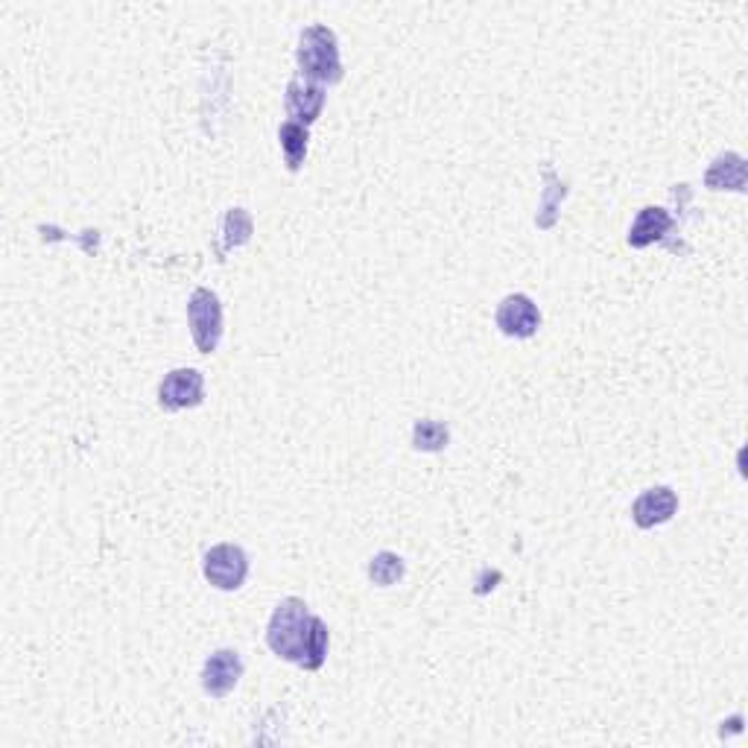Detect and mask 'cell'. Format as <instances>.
<instances>
[{
	"label": "cell",
	"mask_w": 748,
	"mask_h": 748,
	"mask_svg": "<svg viewBox=\"0 0 748 748\" xmlns=\"http://www.w3.org/2000/svg\"><path fill=\"white\" fill-rule=\"evenodd\" d=\"M678 512V495L670 486H655V489H646L644 495L631 503V520L635 527L640 529H655L672 520V515Z\"/></svg>",
	"instance_id": "cell-8"
},
{
	"label": "cell",
	"mask_w": 748,
	"mask_h": 748,
	"mask_svg": "<svg viewBox=\"0 0 748 748\" xmlns=\"http://www.w3.org/2000/svg\"><path fill=\"white\" fill-rule=\"evenodd\" d=\"M705 188L710 190H746V158L740 152H722L705 173Z\"/></svg>",
	"instance_id": "cell-11"
},
{
	"label": "cell",
	"mask_w": 748,
	"mask_h": 748,
	"mask_svg": "<svg viewBox=\"0 0 748 748\" xmlns=\"http://www.w3.org/2000/svg\"><path fill=\"white\" fill-rule=\"evenodd\" d=\"M278 141H281L287 170H290V173H299L301 164H305V156H308V141H310L308 127L285 120V123L278 127Z\"/></svg>",
	"instance_id": "cell-13"
},
{
	"label": "cell",
	"mask_w": 748,
	"mask_h": 748,
	"mask_svg": "<svg viewBox=\"0 0 748 748\" xmlns=\"http://www.w3.org/2000/svg\"><path fill=\"white\" fill-rule=\"evenodd\" d=\"M670 229H672L670 211L649 206L638 213V220L631 222L629 237H626V240H629L631 249H646V246L661 243L664 237L670 235Z\"/></svg>",
	"instance_id": "cell-10"
},
{
	"label": "cell",
	"mask_w": 748,
	"mask_h": 748,
	"mask_svg": "<svg viewBox=\"0 0 748 748\" xmlns=\"http://www.w3.org/2000/svg\"><path fill=\"white\" fill-rule=\"evenodd\" d=\"M252 231H255V222H252V217H249V211H243V208H229L220 226L222 240H220V246H217V258L222 260L231 252V249H240V246L249 243V240H252Z\"/></svg>",
	"instance_id": "cell-12"
},
{
	"label": "cell",
	"mask_w": 748,
	"mask_h": 748,
	"mask_svg": "<svg viewBox=\"0 0 748 748\" xmlns=\"http://www.w3.org/2000/svg\"><path fill=\"white\" fill-rule=\"evenodd\" d=\"M188 325L199 355H213L222 339V305L213 290L199 287L188 301Z\"/></svg>",
	"instance_id": "cell-3"
},
{
	"label": "cell",
	"mask_w": 748,
	"mask_h": 748,
	"mask_svg": "<svg viewBox=\"0 0 748 748\" xmlns=\"http://www.w3.org/2000/svg\"><path fill=\"white\" fill-rule=\"evenodd\" d=\"M450 430L448 425H441L436 418H421L412 427V448L425 450V453H439V450L448 448Z\"/></svg>",
	"instance_id": "cell-15"
},
{
	"label": "cell",
	"mask_w": 748,
	"mask_h": 748,
	"mask_svg": "<svg viewBox=\"0 0 748 748\" xmlns=\"http://www.w3.org/2000/svg\"><path fill=\"white\" fill-rule=\"evenodd\" d=\"M285 103L292 123L310 127V123L319 120V114H322L325 109V88L305 77H292L290 86H287Z\"/></svg>",
	"instance_id": "cell-9"
},
{
	"label": "cell",
	"mask_w": 748,
	"mask_h": 748,
	"mask_svg": "<svg viewBox=\"0 0 748 748\" xmlns=\"http://www.w3.org/2000/svg\"><path fill=\"white\" fill-rule=\"evenodd\" d=\"M328 638L331 635H328V626H325L322 617L310 615L308 602L299 597L281 599L272 617H269V649L281 661L296 664L301 670H322L325 658H328Z\"/></svg>",
	"instance_id": "cell-1"
},
{
	"label": "cell",
	"mask_w": 748,
	"mask_h": 748,
	"mask_svg": "<svg viewBox=\"0 0 748 748\" xmlns=\"http://www.w3.org/2000/svg\"><path fill=\"white\" fill-rule=\"evenodd\" d=\"M401 576H403V559L398 552L383 550L369 561V579L375 585H380V588H389V585L398 582Z\"/></svg>",
	"instance_id": "cell-16"
},
{
	"label": "cell",
	"mask_w": 748,
	"mask_h": 748,
	"mask_svg": "<svg viewBox=\"0 0 748 748\" xmlns=\"http://www.w3.org/2000/svg\"><path fill=\"white\" fill-rule=\"evenodd\" d=\"M202 574L217 591H237L249 576V556L237 543H217L202 559Z\"/></svg>",
	"instance_id": "cell-4"
},
{
	"label": "cell",
	"mask_w": 748,
	"mask_h": 748,
	"mask_svg": "<svg viewBox=\"0 0 748 748\" xmlns=\"http://www.w3.org/2000/svg\"><path fill=\"white\" fill-rule=\"evenodd\" d=\"M206 398V378L197 369L167 371L158 387V407L164 412L193 410Z\"/></svg>",
	"instance_id": "cell-5"
},
{
	"label": "cell",
	"mask_w": 748,
	"mask_h": 748,
	"mask_svg": "<svg viewBox=\"0 0 748 748\" xmlns=\"http://www.w3.org/2000/svg\"><path fill=\"white\" fill-rule=\"evenodd\" d=\"M543 181H547V188H543V199L541 206H538V229H552V222L559 217L561 199L568 197V184L559 179V176L552 173L550 167H543Z\"/></svg>",
	"instance_id": "cell-14"
},
{
	"label": "cell",
	"mask_w": 748,
	"mask_h": 748,
	"mask_svg": "<svg viewBox=\"0 0 748 748\" xmlns=\"http://www.w3.org/2000/svg\"><path fill=\"white\" fill-rule=\"evenodd\" d=\"M243 678V658L235 649H217L202 667V690L213 699L229 696Z\"/></svg>",
	"instance_id": "cell-7"
},
{
	"label": "cell",
	"mask_w": 748,
	"mask_h": 748,
	"mask_svg": "<svg viewBox=\"0 0 748 748\" xmlns=\"http://www.w3.org/2000/svg\"><path fill=\"white\" fill-rule=\"evenodd\" d=\"M299 77L319 82V86H337L342 79V59H339L337 32L325 24H313L301 30L299 48H296Z\"/></svg>",
	"instance_id": "cell-2"
},
{
	"label": "cell",
	"mask_w": 748,
	"mask_h": 748,
	"mask_svg": "<svg viewBox=\"0 0 748 748\" xmlns=\"http://www.w3.org/2000/svg\"><path fill=\"white\" fill-rule=\"evenodd\" d=\"M497 328L500 333L512 339H529L536 337L538 328H541V310L529 296L523 292H512V296H506L500 305H497V316H495Z\"/></svg>",
	"instance_id": "cell-6"
}]
</instances>
